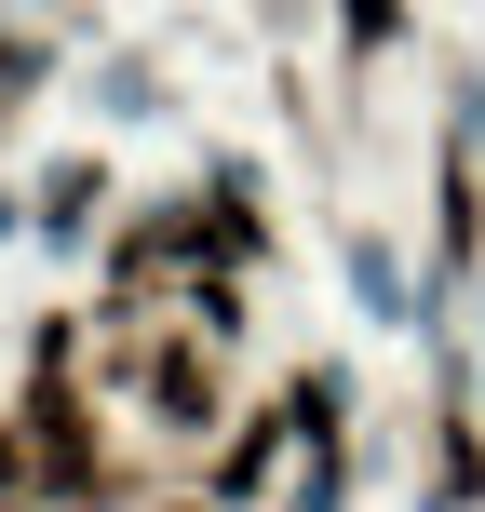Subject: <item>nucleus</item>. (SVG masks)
Segmentation results:
<instances>
[{
	"mask_svg": "<svg viewBox=\"0 0 485 512\" xmlns=\"http://www.w3.org/2000/svg\"><path fill=\"white\" fill-rule=\"evenodd\" d=\"M351 27H364V41H378V27H391V0H351Z\"/></svg>",
	"mask_w": 485,
	"mask_h": 512,
	"instance_id": "f257e3e1",
	"label": "nucleus"
}]
</instances>
